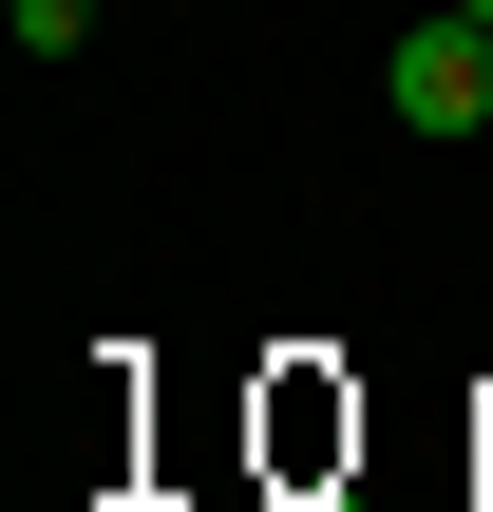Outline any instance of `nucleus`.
Listing matches in <instances>:
<instances>
[{"instance_id":"nucleus-1","label":"nucleus","mask_w":493,"mask_h":512,"mask_svg":"<svg viewBox=\"0 0 493 512\" xmlns=\"http://www.w3.org/2000/svg\"><path fill=\"white\" fill-rule=\"evenodd\" d=\"M380 95H399V133H437V152H456V133H493V38L456 19V0H437V19L380 57Z\"/></svg>"},{"instance_id":"nucleus-2","label":"nucleus","mask_w":493,"mask_h":512,"mask_svg":"<svg viewBox=\"0 0 493 512\" xmlns=\"http://www.w3.org/2000/svg\"><path fill=\"white\" fill-rule=\"evenodd\" d=\"M0 38H19V57H76V38H95V0H0Z\"/></svg>"},{"instance_id":"nucleus-3","label":"nucleus","mask_w":493,"mask_h":512,"mask_svg":"<svg viewBox=\"0 0 493 512\" xmlns=\"http://www.w3.org/2000/svg\"><path fill=\"white\" fill-rule=\"evenodd\" d=\"M456 19H475V38H493V0H456Z\"/></svg>"}]
</instances>
